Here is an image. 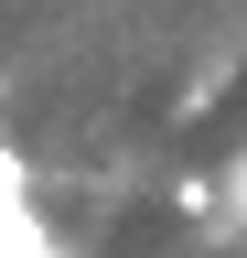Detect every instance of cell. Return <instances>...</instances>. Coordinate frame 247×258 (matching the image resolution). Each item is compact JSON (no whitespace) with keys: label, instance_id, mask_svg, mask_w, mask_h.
<instances>
[{"label":"cell","instance_id":"cell-1","mask_svg":"<svg viewBox=\"0 0 247 258\" xmlns=\"http://www.w3.org/2000/svg\"><path fill=\"white\" fill-rule=\"evenodd\" d=\"M0 258H65V247H54V226L33 215V183L0 194Z\"/></svg>","mask_w":247,"mask_h":258},{"label":"cell","instance_id":"cell-2","mask_svg":"<svg viewBox=\"0 0 247 258\" xmlns=\"http://www.w3.org/2000/svg\"><path fill=\"white\" fill-rule=\"evenodd\" d=\"M226 215L247 226V140H236V161H226Z\"/></svg>","mask_w":247,"mask_h":258},{"label":"cell","instance_id":"cell-3","mask_svg":"<svg viewBox=\"0 0 247 258\" xmlns=\"http://www.w3.org/2000/svg\"><path fill=\"white\" fill-rule=\"evenodd\" d=\"M22 183H33V172H22V151L0 140V194H22Z\"/></svg>","mask_w":247,"mask_h":258}]
</instances>
